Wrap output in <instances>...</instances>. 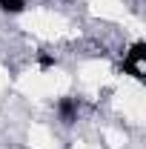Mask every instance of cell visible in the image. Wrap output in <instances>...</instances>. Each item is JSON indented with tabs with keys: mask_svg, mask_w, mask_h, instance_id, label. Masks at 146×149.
Returning a JSON list of instances; mask_svg holds the SVG:
<instances>
[{
	"mask_svg": "<svg viewBox=\"0 0 146 149\" xmlns=\"http://www.w3.org/2000/svg\"><path fill=\"white\" fill-rule=\"evenodd\" d=\"M123 74L135 77V80L146 77V43L143 40H135L129 46V52L123 55Z\"/></svg>",
	"mask_w": 146,
	"mask_h": 149,
	"instance_id": "6da1fadb",
	"label": "cell"
},
{
	"mask_svg": "<svg viewBox=\"0 0 146 149\" xmlns=\"http://www.w3.org/2000/svg\"><path fill=\"white\" fill-rule=\"evenodd\" d=\"M57 118L66 123V126H72L74 120H77V112H80V103H77V97H60L57 100Z\"/></svg>",
	"mask_w": 146,
	"mask_h": 149,
	"instance_id": "7a4b0ae2",
	"label": "cell"
},
{
	"mask_svg": "<svg viewBox=\"0 0 146 149\" xmlns=\"http://www.w3.org/2000/svg\"><path fill=\"white\" fill-rule=\"evenodd\" d=\"M26 9V0H0V12L3 15H20Z\"/></svg>",
	"mask_w": 146,
	"mask_h": 149,
	"instance_id": "3957f363",
	"label": "cell"
},
{
	"mask_svg": "<svg viewBox=\"0 0 146 149\" xmlns=\"http://www.w3.org/2000/svg\"><path fill=\"white\" fill-rule=\"evenodd\" d=\"M37 63H40V69H43V72H46V69H52V66H55L57 60L52 55H40V60H37Z\"/></svg>",
	"mask_w": 146,
	"mask_h": 149,
	"instance_id": "277c9868",
	"label": "cell"
},
{
	"mask_svg": "<svg viewBox=\"0 0 146 149\" xmlns=\"http://www.w3.org/2000/svg\"><path fill=\"white\" fill-rule=\"evenodd\" d=\"M66 3H69V0H66Z\"/></svg>",
	"mask_w": 146,
	"mask_h": 149,
	"instance_id": "5b68a950",
	"label": "cell"
}]
</instances>
